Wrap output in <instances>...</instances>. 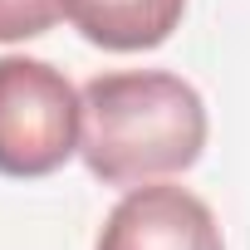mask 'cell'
<instances>
[{"mask_svg":"<svg viewBox=\"0 0 250 250\" xmlns=\"http://www.w3.org/2000/svg\"><path fill=\"white\" fill-rule=\"evenodd\" d=\"M79 152L103 187H143L187 172L206 147V103L167 69L98 74L83 83Z\"/></svg>","mask_w":250,"mask_h":250,"instance_id":"obj_1","label":"cell"},{"mask_svg":"<svg viewBox=\"0 0 250 250\" xmlns=\"http://www.w3.org/2000/svg\"><path fill=\"white\" fill-rule=\"evenodd\" d=\"M83 98L44 59H0V177H49L79 152Z\"/></svg>","mask_w":250,"mask_h":250,"instance_id":"obj_2","label":"cell"},{"mask_svg":"<svg viewBox=\"0 0 250 250\" xmlns=\"http://www.w3.org/2000/svg\"><path fill=\"white\" fill-rule=\"evenodd\" d=\"M93 250H226V240L196 191L143 182L108 211Z\"/></svg>","mask_w":250,"mask_h":250,"instance_id":"obj_3","label":"cell"},{"mask_svg":"<svg viewBox=\"0 0 250 250\" xmlns=\"http://www.w3.org/2000/svg\"><path fill=\"white\" fill-rule=\"evenodd\" d=\"M187 0H64V15L74 30L113 54H138L157 49L182 25Z\"/></svg>","mask_w":250,"mask_h":250,"instance_id":"obj_4","label":"cell"},{"mask_svg":"<svg viewBox=\"0 0 250 250\" xmlns=\"http://www.w3.org/2000/svg\"><path fill=\"white\" fill-rule=\"evenodd\" d=\"M54 20H64V0H0V44L35 40Z\"/></svg>","mask_w":250,"mask_h":250,"instance_id":"obj_5","label":"cell"}]
</instances>
